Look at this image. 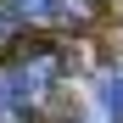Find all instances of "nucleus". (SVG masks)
<instances>
[{
	"mask_svg": "<svg viewBox=\"0 0 123 123\" xmlns=\"http://www.w3.org/2000/svg\"><path fill=\"white\" fill-rule=\"evenodd\" d=\"M17 34H23V23H17V17L6 11V0H0V50H6V45H11Z\"/></svg>",
	"mask_w": 123,
	"mask_h": 123,
	"instance_id": "4",
	"label": "nucleus"
},
{
	"mask_svg": "<svg viewBox=\"0 0 123 123\" xmlns=\"http://www.w3.org/2000/svg\"><path fill=\"white\" fill-rule=\"evenodd\" d=\"M0 123H28V106L11 84V67H0Z\"/></svg>",
	"mask_w": 123,
	"mask_h": 123,
	"instance_id": "3",
	"label": "nucleus"
},
{
	"mask_svg": "<svg viewBox=\"0 0 123 123\" xmlns=\"http://www.w3.org/2000/svg\"><path fill=\"white\" fill-rule=\"evenodd\" d=\"M6 11L23 28H84L90 23V0H6Z\"/></svg>",
	"mask_w": 123,
	"mask_h": 123,
	"instance_id": "2",
	"label": "nucleus"
},
{
	"mask_svg": "<svg viewBox=\"0 0 123 123\" xmlns=\"http://www.w3.org/2000/svg\"><path fill=\"white\" fill-rule=\"evenodd\" d=\"M106 101H112V117H123V78H112V84H106Z\"/></svg>",
	"mask_w": 123,
	"mask_h": 123,
	"instance_id": "5",
	"label": "nucleus"
},
{
	"mask_svg": "<svg viewBox=\"0 0 123 123\" xmlns=\"http://www.w3.org/2000/svg\"><path fill=\"white\" fill-rule=\"evenodd\" d=\"M56 78H62V56H56V50H28V56H17V62H11V84H17V95H23L28 117L50 101Z\"/></svg>",
	"mask_w": 123,
	"mask_h": 123,
	"instance_id": "1",
	"label": "nucleus"
}]
</instances>
